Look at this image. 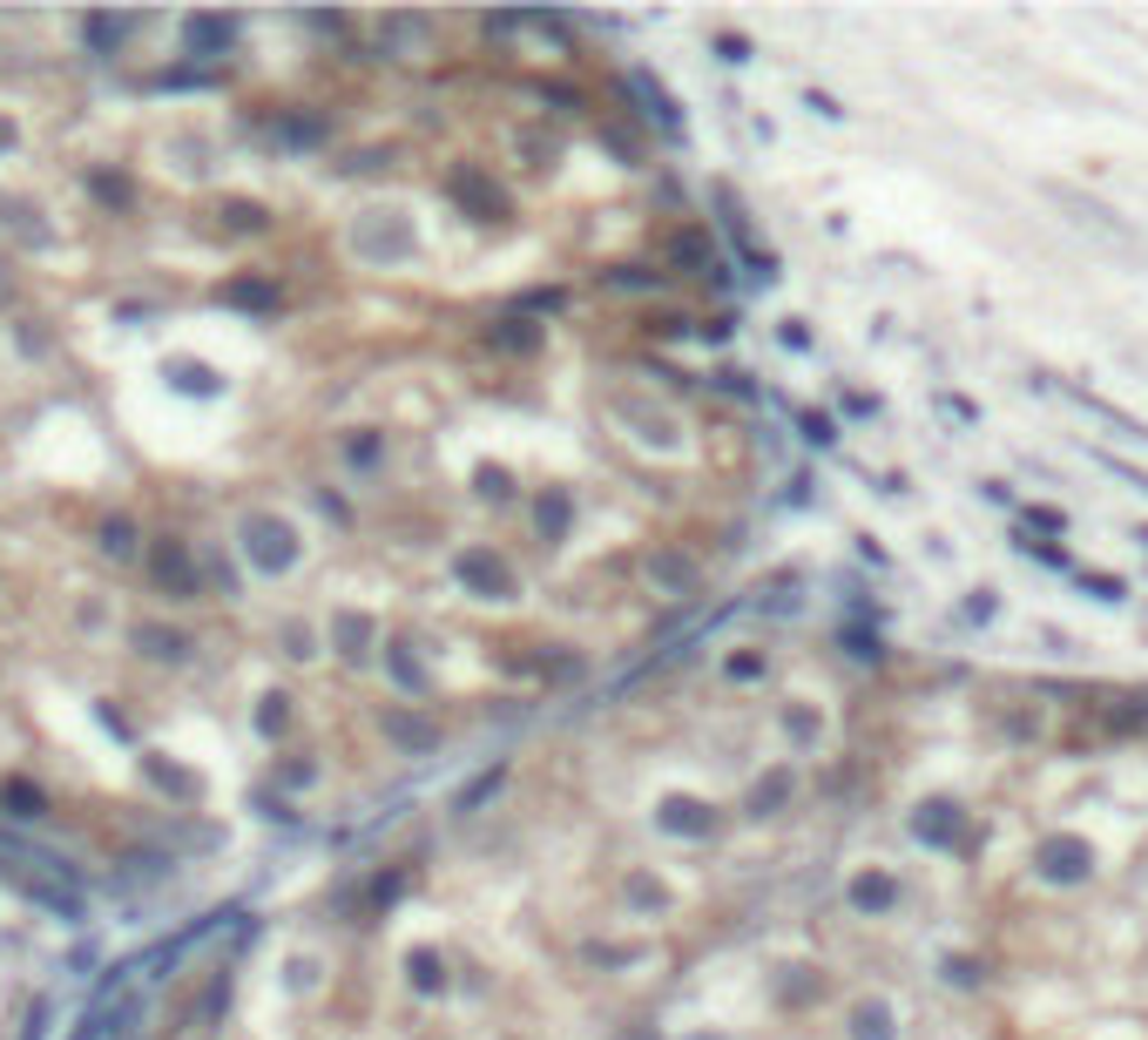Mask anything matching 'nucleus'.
Here are the masks:
<instances>
[{"instance_id":"obj_5","label":"nucleus","mask_w":1148,"mask_h":1040,"mask_svg":"<svg viewBox=\"0 0 1148 1040\" xmlns=\"http://www.w3.org/2000/svg\"><path fill=\"white\" fill-rule=\"evenodd\" d=\"M359 250L365 258H405V250H413V231L392 223V210H372V223H359Z\"/></svg>"},{"instance_id":"obj_8","label":"nucleus","mask_w":1148,"mask_h":1040,"mask_svg":"<svg viewBox=\"0 0 1148 1040\" xmlns=\"http://www.w3.org/2000/svg\"><path fill=\"white\" fill-rule=\"evenodd\" d=\"M669 258H676V264H689L696 277H717V285H723V264H717V250H709V237H703V231H682V237L669 244Z\"/></svg>"},{"instance_id":"obj_18","label":"nucleus","mask_w":1148,"mask_h":1040,"mask_svg":"<svg viewBox=\"0 0 1148 1040\" xmlns=\"http://www.w3.org/2000/svg\"><path fill=\"white\" fill-rule=\"evenodd\" d=\"M784 798H790V771H771V777H763V784H757V791H750V810H757V818H763V810H777Z\"/></svg>"},{"instance_id":"obj_23","label":"nucleus","mask_w":1148,"mask_h":1040,"mask_svg":"<svg viewBox=\"0 0 1148 1040\" xmlns=\"http://www.w3.org/2000/svg\"><path fill=\"white\" fill-rule=\"evenodd\" d=\"M142 771H149V777H156V784H163V791H196V784H190L183 771H176V764H163V757H156V750H142Z\"/></svg>"},{"instance_id":"obj_30","label":"nucleus","mask_w":1148,"mask_h":1040,"mask_svg":"<svg viewBox=\"0 0 1148 1040\" xmlns=\"http://www.w3.org/2000/svg\"><path fill=\"white\" fill-rule=\"evenodd\" d=\"M285 717H291V709H285V696H264V709H258V723L271 730V737H277V730H285Z\"/></svg>"},{"instance_id":"obj_15","label":"nucleus","mask_w":1148,"mask_h":1040,"mask_svg":"<svg viewBox=\"0 0 1148 1040\" xmlns=\"http://www.w3.org/2000/svg\"><path fill=\"white\" fill-rule=\"evenodd\" d=\"M649 581H655V588H676V595H682L689 581H696V561H689V554H655V561H649Z\"/></svg>"},{"instance_id":"obj_27","label":"nucleus","mask_w":1148,"mask_h":1040,"mask_svg":"<svg viewBox=\"0 0 1148 1040\" xmlns=\"http://www.w3.org/2000/svg\"><path fill=\"white\" fill-rule=\"evenodd\" d=\"M101 547H109V554H129V547H136V527H129V521H101Z\"/></svg>"},{"instance_id":"obj_16","label":"nucleus","mask_w":1148,"mask_h":1040,"mask_svg":"<svg viewBox=\"0 0 1148 1040\" xmlns=\"http://www.w3.org/2000/svg\"><path fill=\"white\" fill-rule=\"evenodd\" d=\"M223 304H244V311H271V304H277V285H264V277H237V285H223Z\"/></svg>"},{"instance_id":"obj_9","label":"nucleus","mask_w":1148,"mask_h":1040,"mask_svg":"<svg viewBox=\"0 0 1148 1040\" xmlns=\"http://www.w3.org/2000/svg\"><path fill=\"white\" fill-rule=\"evenodd\" d=\"M655 818H662V831H676V838H703V831H709V810L696 798H669Z\"/></svg>"},{"instance_id":"obj_22","label":"nucleus","mask_w":1148,"mask_h":1040,"mask_svg":"<svg viewBox=\"0 0 1148 1040\" xmlns=\"http://www.w3.org/2000/svg\"><path fill=\"white\" fill-rule=\"evenodd\" d=\"M365 642H372V622L365 615H338V649L345 655H365Z\"/></svg>"},{"instance_id":"obj_12","label":"nucleus","mask_w":1148,"mask_h":1040,"mask_svg":"<svg viewBox=\"0 0 1148 1040\" xmlns=\"http://www.w3.org/2000/svg\"><path fill=\"white\" fill-rule=\"evenodd\" d=\"M891 899H899V878H885V872L852 878V905H858V912H885Z\"/></svg>"},{"instance_id":"obj_10","label":"nucleus","mask_w":1148,"mask_h":1040,"mask_svg":"<svg viewBox=\"0 0 1148 1040\" xmlns=\"http://www.w3.org/2000/svg\"><path fill=\"white\" fill-rule=\"evenodd\" d=\"M136 649H142V655H156V663H183V655H190V636H176V628L142 622V628H136Z\"/></svg>"},{"instance_id":"obj_3","label":"nucleus","mask_w":1148,"mask_h":1040,"mask_svg":"<svg viewBox=\"0 0 1148 1040\" xmlns=\"http://www.w3.org/2000/svg\"><path fill=\"white\" fill-rule=\"evenodd\" d=\"M1034 865H1040V878L1048 885H1081L1088 872H1094V851L1081 845V838H1048L1034 851Z\"/></svg>"},{"instance_id":"obj_25","label":"nucleus","mask_w":1148,"mask_h":1040,"mask_svg":"<svg viewBox=\"0 0 1148 1040\" xmlns=\"http://www.w3.org/2000/svg\"><path fill=\"white\" fill-rule=\"evenodd\" d=\"M8 804H14V818H41L47 798L34 791V784H8Z\"/></svg>"},{"instance_id":"obj_1","label":"nucleus","mask_w":1148,"mask_h":1040,"mask_svg":"<svg viewBox=\"0 0 1148 1040\" xmlns=\"http://www.w3.org/2000/svg\"><path fill=\"white\" fill-rule=\"evenodd\" d=\"M244 554L258 561L264 574H285L298 561V535H291V521H277V514H250L244 521Z\"/></svg>"},{"instance_id":"obj_11","label":"nucleus","mask_w":1148,"mask_h":1040,"mask_svg":"<svg viewBox=\"0 0 1148 1040\" xmlns=\"http://www.w3.org/2000/svg\"><path fill=\"white\" fill-rule=\"evenodd\" d=\"M912 831H918V838H932V845H953V838H959V810H953V804H926V810L912 818Z\"/></svg>"},{"instance_id":"obj_4","label":"nucleus","mask_w":1148,"mask_h":1040,"mask_svg":"<svg viewBox=\"0 0 1148 1040\" xmlns=\"http://www.w3.org/2000/svg\"><path fill=\"white\" fill-rule=\"evenodd\" d=\"M149 574H156L176 601H190V595H196V568H190L183 541H156V554H149Z\"/></svg>"},{"instance_id":"obj_32","label":"nucleus","mask_w":1148,"mask_h":1040,"mask_svg":"<svg viewBox=\"0 0 1148 1040\" xmlns=\"http://www.w3.org/2000/svg\"><path fill=\"white\" fill-rule=\"evenodd\" d=\"M8 142H14V122H0V149H8Z\"/></svg>"},{"instance_id":"obj_14","label":"nucleus","mask_w":1148,"mask_h":1040,"mask_svg":"<svg viewBox=\"0 0 1148 1040\" xmlns=\"http://www.w3.org/2000/svg\"><path fill=\"white\" fill-rule=\"evenodd\" d=\"M386 737L405 744V750H432V744H440V730L419 723V717H405V709H392V717H386Z\"/></svg>"},{"instance_id":"obj_21","label":"nucleus","mask_w":1148,"mask_h":1040,"mask_svg":"<svg viewBox=\"0 0 1148 1040\" xmlns=\"http://www.w3.org/2000/svg\"><path fill=\"white\" fill-rule=\"evenodd\" d=\"M494 345H507V351H534V345H541V332H534L527 318H507L500 332H494Z\"/></svg>"},{"instance_id":"obj_31","label":"nucleus","mask_w":1148,"mask_h":1040,"mask_svg":"<svg viewBox=\"0 0 1148 1040\" xmlns=\"http://www.w3.org/2000/svg\"><path fill=\"white\" fill-rule=\"evenodd\" d=\"M95 196L101 203H129V183H122V176H95Z\"/></svg>"},{"instance_id":"obj_29","label":"nucleus","mask_w":1148,"mask_h":1040,"mask_svg":"<svg viewBox=\"0 0 1148 1040\" xmlns=\"http://www.w3.org/2000/svg\"><path fill=\"white\" fill-rule=\"evenodd\" d=\"M561 527H568V500H541V535H561Z\"/></svg>"},{"instance_id":"obj_2","label":"nucleus","mask_w":1148,"mask_h":1040,"mask_svg":"<svg viewBox=\"0 0 1148 1040\" xmlns=\"http://www.w3.org/2000/svg\"><path fill=\"white\" fill-rule=\"evenodd\" d=\"M453 568H459V581H467L480 601H507V595H514V568H507L500 554H487V547H467Z\"/></svg>"},{"instance_id":"obj_26","label":"nucleus","mask_w":1148,"mask_h":1040,"mask_svg":"<svg viewBox=\"0 0 1148 1040\" xmlns=\"http://www.w3.org/2000/svg\"><path fill=\"white\" fill-rule=\"evenodd\" d=\"M223 223L230 231H264V210L258 203H223Z\"/></svg>"},{"instance_id":"obj_19","label":"nucleus","mask_w":1148,"mask_h":1040,"mask_svg":"<svg viewBox=\"0 0 1148 1040\" xmlns=\"http://www.w3.org/2000/svg\"><path fill=\"white\" fill-rule=\"evenodd\" d=\"M129 28H136V20H129V14H109V20H82V34H88L95 47H115V41H122V34H129Z\"/></svg>"},{"instance_id":"obj_7","label":"nucleus","mask_w":1148,"mask_h":1040,"mask_svg":"<svg viewBox=\"0 0 1148 1040\" xmlns=\"http://www.w3.org/2000/svg\"><path fill=\"white\" fill-rule=\"evenodd\" d=\"M183 41H190V55H223V47L237 41V20L230 14H196V20H183Z\"/></svg>"},{"instance_id":"obj_28","label":"nucleus","mask_w":1148,"mask_h":1040,"mask_svg":"<svg viewBox=\"0 0 1148 1040\" xmlns=\"http://www.w3.org/2000/svg\"><path fill=\"white\" fill-rule=\"evenodd\" d=\"M392 676L405 682V690H426V676H419V663H413L405 649H392Z\"/></svg>"},{"instance_id":"obj_24","label":"nucleus","mask_w":1148,"mask_h":1040,"mask_svg":"<svg viewBox=\"0 0 1148 1040\" xmlns=\"http://www.w3.org/2000/svg\"><path fill=\"white\" fill-rule=\"evenodd\" d=\"M169 378H176L183 392H217V372H210V365H183V359H176Z\"/></svg>"},{"instance_id":"obj_17","label":"nucleus","mask_w":1148,"mask_h":1040,"mask_svg":"<svg viewBox=\"0 0 1148 1040\" xmlns=\"http://www.w3.org/2000/svg\"><path fill=\"white\" fill-rule=\"evenodd\" d=\"M628 95H635V101H642V109H649V115H662V129H676V109H669V95H662V88L649 82V74H628Z\"/></svg>"},{"instance_id":"obj_20","label":"nucleus","mask_w":1148,"mask_h":1040,"mask_svg":"<svg viewBox=\"0 0 1148 1040\" xmlns=\"http://www.w3.org/2000/svg\"><path fill=\"white\" fill-rule=\"evenodd\" d=\"M405 967H413V986H419V994H440V986H446V967H440L432 953H413Z\"/></svg>"},{"instance_id":"obj_13","label":"nucleus","mask_w":1148,"mask_h":1040,"mask_svg":"<svg viewBox=\"0 0 1148 1040\" xmlns=\"http://www.w3.org/2000/svg\"><path fill=\"white\" fill-rule=\"evenodd\" d=\"M852 1040H899V1027H891V1007L885 1000H865L852 1013Z\"/></svg>"},{"instance_id":"obj_6","label":"nucleus","mask_w":1148,"mask_h":1040,"mask_svg":"<svg viewBox=\"0 0 1148 1040\" xmlns=\"http://www.w3.org/2000/svg\"><path fill=\"white\" fill-rule=\"evenodd\" d=\"M453 196L467 203V210H473L480 223H494V217L507 210V203H500V190H494V183H487V176H480L473 163H459V169H453Z\"/></svg>"}]
</instances>
